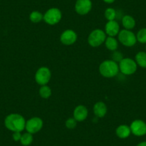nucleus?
<instances>
[{
  "label": "nucleus",
  "mask_w": 146,
  "mask_h": 146,
  "mask_svg": "<svg viewBox=\"0 0 146 146\" xmlns=\"http://www.w3.org/2000/svg\"><path fill=\"white\" fill-rule=\"evenodd\" d=\"M33 135L31 133H24L22 135V137H21L20 143L22 145L24 146H28L29 145H31L33 142Z\"/></svg>",
  "instance_id": "20"
},
{
  "label": "nucleus",
  "mask_w": 146,
  "mask_h": 146,
  "mask_svg": "<svg viewBox=\"0 0 146 146\" xmlns=\"http://www.w3.org/2000/svg\"><path fill=\"white\" fill-rule=\"evenodd\" d=\"M135 62L137 66L146 68V52H139L135 55Z\"/></svg>",
  "instance_id": "18"
},
{
  "label": "nucleus",
  "mask_w": 146,
  "mask_h": 146,
  "mask_svg": "<svg viewBox=\"0 0 146 146\" xmlns=\"http://www.w3.org/2000/svg\"><path fill=\"white\" fill-rule=\"evenodd\" d=\"M105 32L108 36H115L120 32V25L115 20L108 21L105 27Z\"/></svg>",
  "instance_id": "13"
},
{
  "label": "nucleus",
  "mask_w": 146,
  "mask_h": 146,
  "mask_svg": "<svg viewBox=\"0 0 146 146\" xmlns=\"http://www.w3.org/2000/svg\"><path fill=\"white\" fill-rule=\"evenodd\" d=\"M116 13L115 9L113 8H108L105 9V17L106 18L107 20L108 21H113L115 20L116 18Z\"/></svg>",
  "instance_id": "23"
},
{
  "label": "nucleus",
  "mask_w": 146,
  "mask_h": 146,
  "mask_svg": "<svg viewBox=\"0 0 146 146\" xmlns=\"http://www.w3.org/2000/svg\"><path fill=\"white\" fill-rule=\"evenodd\" d=\"M131 133L134 135L140 137L146 135V123L142 120H135L130 124Z\"/></svg>",
  "instance_id": "9"
},
{
  "label": "nucleus",
  "mask_w": 146,
  "mask_h": 146,
  "mask_svg": "<svg viewBox=\"0 0 146 146\" xmlns=\"http://www.w3.org/2000/svg\"><path fill=\"white\" fill-rule=\"evenodd\" d=\"M119 71V64L113 60H105L99 66L100 75L107 78H114L118 74Z\"/></svg>",
  "instance_id": "2"
},
{
  "label": "nucleus",
  "mask_w": 146,
  "mask_h": 146,
  "mask_svg": "<svg viewBox=\"0 0 146 146\" xmlns=\"http://www.w3.org/2000/svg\"><path fill=\"white\" fill-rule=\"evenodd\" d=\"M39 93H40V97L42 98H44V99H47V98H50L52 95V90L51 88L49 86L46 85H42L41 86V88H40V90H39Z\"/></svg>",
  "instance_id": "21"
},
{
  "label": "nucleus",
  "mask_w": 146,
  "mask_h": 146,
  "mask_svg": "<svg viewBox=\"0 0 146 146\" xmlns=\"http://www.w3.org/2000/svg\"><path fill=\"white\" fill-rule=\"evenodd\" d=\"M137 41L141 44H146V27L142 28L136 35Z\"/></svg>",
  "instance_id": "22"
},
{
  "label": "nucleus",
  "mask_w": 146,
  "mask_h": 146,
  "mask_svg": "<svg viewBox=\"0 0 146 146\" xmlns=\"http://www.w3.org/2000/svg\"><path fill=\"white\" fill-rule=\"evenodd\" d=\"M26 120L25 117L18 113H12L5 117V125L9 130L14 132H22L25 129Z\"/></svg>",
  "instance_id": "1"
},
{
  "label": "nucleus",
  "mask_w": 146,
  "mask_h": 146,
  "mask_svg": "<svg viewBox=\"0 0 146 146\" xmlns=\"http://www.w3.org/2000/svg\"><path fill=\"white\" fill-rule=\"evenodd\" d=\"M122 25L125 29L131 30L135 27L136 22L134 18L130 15H125L122 19Z\"/></svg>",
  "instance_id": "16"
},
{
  "label": "nucleus",
  "mask_w": 146,
  "mask_h": 146,
  "mask_svg": "<svg viewBox=\"0 0 146 146\" xmlns=\"http://www.w3.org/2000/svg\"><path fill=\"white\" fill-rule=\"evenodd\" d=\"M116 135L121 139H125L128 137L131 134L130 126L127 125H120L116 128Z\"/></svg>",
  "instance_id": "15"
},
{
  "label": "nucleus",
  "mask_w": 146,
  "mask_h": 146,
  "mask_svg": "<svg viewBox=\"0 0 146 146\" xmlns=\"http://www.w3.org/2000/svg\"><path fill=\"white\" fill-rule=\"evenodd\" d=\"M43 127V120L40 117H34L26 121L25 130L27 133L35 134L42 130Z\"/></svg>",
  "instance_id": "8"
},
{
  "label": "nucleus",
  "mask_w": 146,
  "mask_h": 146,
  "mask_svg": "<svg viewBox=\"0 0 146 146\" xmlns=\"http://www.w3.org/2000/svg\"><path fill=\"white\" fill-rule=\"evenodd\" d=\"M60 42L63 44L67 46H70L75 43L78 39V35L75 31L72 29H67L64 31L60 35Z\"/></svg>",
  "instance_id": "11"
},
{
  "label": "nucleus",
  "mask_w": 146,
  "mask_h": 146,
  "mask_svg": "<svg viewBox=\"0 0 146 146\" xmlns=\"http://www.w3.org/2000/svg\"><path fill=\"white\" fill-rule=\"evenodd\" d=\"M103 1L105 2V3L112 4V3H113V2H114L115 0H103Z\"/></svg>",
  "instance_id": "28"
},
{
  "label": "nucleus",
  "mask_w": 146,
  "mask_h": 146,
  "mask_svg": "<svg viewBox=\"0 0 146 146\" xmlns=\"http://www.w3.org/2000/svg\"><path fill=\"white\" fill-rule=\"evenodd\" d=\"M88 110L84 105H78L73 111V117L78 122H82L88 117Z\"/></svg>",
  "instance_id": "12"
},
{
  "label": "nucleus",
  "mask_w": 146,
  "mask_h": 146,
  "mask_svg": "<svg viewBox=\"0 0 146 146\" xmlns=\"http://www.w3.org/2000/svg\"><path fill=\"white\" fill-rule=\"evenodd\" d=\"M137 69V64L135 60L131 58H123L119 62V70L123 75H133Z\"/></svg>",
  "instance_id": "4"
},
{
  "label": "nucleus",
  "mask_w": 146,
  "mask_h": 146,
  "mask_svg": "<svg viewBox=\"0 0 146 146\" xmlns=\"http://www.w3.org/2000/svg\"><path fill=\"white\" fill-rule=\"evenodd\" d=\"M123 59V54L122 53H120V52H117V51H115L113 52V60H114L115 62H120Z\"/></svg>",
  "instance_id": "25"
},
{
  "label": "nucleus",
  "mask_w": 146,
  "mask_h": 146,
  "mask_svg": "<svg viewBox=\"0 0 146 146\" xmlns=\"http://www.w3.org/2000/svg\"><path fill=\"white\" fill-rule=\"evenodd\" d=\"M94 114L98 117H103L106 115L108 113L107 105L102 102H98L94 105L93 107Z\"/></svg>",
  "instance_id": "14"
},
{
  "label": "nucleus",
  "mask_w": 146,
  "mask_h": 146,
  "mask_svg": "<svg viewBox=\"0 0 146 146\" xmlns=\"http://www.w3.org/2000/svg\"><path fill=\"white\" fill-rule=\"evenodd\" d=\"M105 47L108 50L115 52L118 48V41L114 36H108L105 41Z\"/></svg>",
  "instance_id": "17"
},
{
  "label": "nucleus",
  "mask_w": 146,
  "mask_h": 146,
  "mask_svg": "<svg viewBox=\"0 0 146 146\" xmlns=\"http://www.w3.org/2000/svg\"><path fill=\"white\" fill-rule=\"evenodd\" d=\"M92 4L91 0H77L75 9L80 15H85L92 9Z\"/></svg>",
  "instance_id": "10"
},
{
  "label": "nucleus",
  "mask_w": 146,
  "mask_h": 146,
  "mask_svg": "<svg viewBox=\"0 0 146 146\" xmlns=\"http://www.w3.org/2000/svg\"><path fill=\"white\" fill-rule=\"evenodd\" d=\"M77 122L78 121L74 117H70L65 121L66 127L70 130L75 128L77 126Z\"/></svg>",
  "instance_id": "24"
},
{
  "label": "nucleus",
  "mask_w": 146,
  "mask_h": 146,
  "mask_svg": "<svg viewBox=\"0 0 146 146\" xmlns=\"http://www.w3.org/2000/svg\"><path fill=\"white\" fill-rule=\"evenodd\" d=\"M136 146H146V141L141 142V143H138Z\"/></svg>",
  "instance_id": "27"
},
{
  "label": "nucleus",
  "mask_w": 146,
  "mask_h": 146,
  "mask_svg": "<svg viewBox=\"0 0 146 146\" xmlns=\"http://www.w3.org/2000/svg\"><path fill=\"white\" fill-rule=\"evenodd\" d=\"M117 35H118L119 42L125 47H133L137 42L136 35L131 30L124 29L120 31Z\"/></svg>",
  "instance_id": "5"
},
{
  "label": "nucleus",
  "mask_w": 146,
  "mask_h": 146,
  "mask_svg": "<svg viewBox=\"0 0 146 146\" xmlns=\"http://www.w3.org/2000/svg\"><path fill=\"white\" fill-rule=\"evenodd\" d=\"M107 38V35L103 30L96 29L91 32L88 38V44L93 47H97L105 43Z\"/></svg>",
  "instance_id": "3"
},
{
  "label": "nucleus",
  "mask_w": 146,
  "mask_h": 146,
  "mask_svg": "<svg viewBox=\"0 0 146 146\" xmlns=\"http://www.w3.org/2000/svg\"><path fill=\"white\" fill-rule=\"evenodd\" d=\"M44 19V15L38 11H33L29 15V19L33 23H39Z\"/></svg>",
  "instance_id": "19"
},
{
  "label": "nucleus",
  "mask_w": 146,
  "mask_h": 146,
  "mask_svg": "<svg viewBox=\"0 0 146 146\" xmlns=\"http://www.w3.org/2000/svg\"><path fill=\"white\" fill-rule=\"evenodd\" d=\"M52 73L50 69L47 67H41L36 70L35 73V81L38 85H46L50 81Z\"/></svg>",
  "instance_id": "7"
},
{
  "label": "nucleus",
  "mask_w": 146,
  "mask_h": 146,
  "mask_svg": "<svg viewBox=\"0 0 146 146\" xmlns=\"http://www.w3.org/2000/svg\"><path fill=\"white\" fill-rule=\"evenodd\" d=\"M145 50H146V46H145Z\"/></svg>",
  "instance_id": "29"
},
{
  "label": "nucleus",
  "mask_w": 146,
  "mask_h": 146,
  "mask_svg": "<svg viewBox=\"0 0 146 146\" xmlns=\"http://www.w3.org/2000/svg\"><path fill=\"white\" fill-rule=\"evenodd\" d=\"M62 12L58 8L53 7L49 9L44 15L43 20L50 25H54L59 23L62 19Z\"/></svg>",
  "instance_id": "6"
},
{
  "label": "nucleus",
  "mask_w": 146,
  "mask_h": 146,
  "mask_svg": "<svg viewBox=\"0 0 146 146\" xmlns=\"http://www.w3.org/2000/svg\"><path fill=\"white\" fill-rule=\"evenodd\" d=\"M21 137H22L21 132H14L13 135H12V138H13V140H15V141H20Z\"/></svg>",
  "instance_id": "26"
}]
</instances>
